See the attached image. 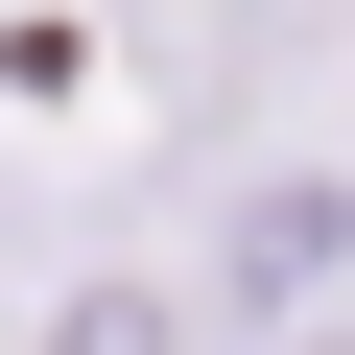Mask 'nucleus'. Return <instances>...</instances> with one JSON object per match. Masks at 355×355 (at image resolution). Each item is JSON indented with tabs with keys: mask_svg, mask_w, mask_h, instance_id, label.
<instances>
[{
	"mask_svg": "<svg viewBox=\"0 0 355 355\" xmlns=\"http://www.w3.org/2000/svg\"><path fill=\"white\" fill-rule=\"evenodd\" d=\"M166 24H214V48H261V24H284V0H166Z\"/></svg>",
	"mask_w": 355,
	"mask_h": 355,
	"instance_id": "obj_3",
	"label": "nucleus"
},
{
	"mask_svg": "<svg viewBox=\"0 0 355 355\" xmlns=\"http://www.w3.org/2000/svg\"><path fill=\"white\" fill-rule=\"evenodd\" d=\"M331 261H355L331 190H261V214H237V284H331Z\"/></svg>",
	"mask_w": 355,
	"mask_h": 355,
	"instance_id": "obj_2",
	"label": "nucleus"
},
{
	"mask_svg": "<svg viewBox=\"0 0 355 355\" xmlns=\"http://www.w3.org/2000/svg\"><path fill=\"white\" fill-rule=\"evenodd\" d=\"M308 355H355V331H308Z\"/></svg>",
	"mask_w": 355,
	"mask_h": 355,
	"instance_id": "obj_4",
	"label": "nucleus"
},
{
	"mask_svg": "<svg viewBox=\"0 0 355 355\" xmlns=\"http://www.w3.org/2000/svg\"><path fill=\"white\" fill-rule=\"evenodd\" d=\"M24 355H190V284L95 261V284H48V308H24Z\"/></svg>",
	"mask_w": 355,
	"mask_h": 355,
	"instance_id": "obj_1",
	"label": "nucleus"
}]
</instances>
